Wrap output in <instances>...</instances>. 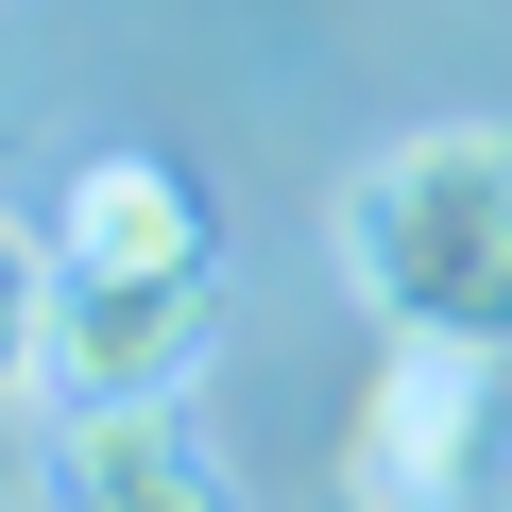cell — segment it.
I'll list each match as a JSON object with an SVG mask.
<instances>
[{"label": "cell", "instance_id": "4", "mask_svg": "<svg viewBox=\"0 0 512 512\" xmlns=\"http://www.w3.org/2000/svg\"><path fill=\"white\" fill-rule=\"evenodd\" d=\"M52 512H239V478L188 427V393H103L52 427Z\"/></svg>", "mask_w": 512, "mask_h": 512}, {"label": "cell", "instance_id": "6", "mask_svg": "<svg viewBox=\"0 0 512 512\" xmlns=\"http://www.w3.org/2000/svg\"><path fill=\"white\" fill-rule=\"evenodd\" d=\"M52 274H69V239L0 222V393H52Z\"/></svg>", "mask_w": 512, "mask_h": 512}, {"label": "cell", "instance_id": "1", "mask_svg": "<svg viewBox=\"0 0 512 512\" xmlns=\"http://www.w3.org/2000/svg\"><path fill=\"white\" fill-rule=\"evenodd\" d=\"M325 239H342V291L376 308V342L512 359V137L495 120H427V137L359 154Z\"/></svg>", "mask_w": 512, "mask_h": 512}, {"label": "cell", "instance_id": "2", "mask_svg": "<svg viewBox=\"0 0 512 512\" xmlns=\"http://www.w3.org/2000/svg\"><path fill=\"white\" fill-rule=\"evenodd\" d=\"M495 376L512 359H461V342H393L359 427H342V512H461L478 495V444H495Z\"/></svg>", "mask_w": 512, "mask_h": 512}, {"label": "cell", "instance_id": "3", "mask_svg": "<svg viewBox=\"0 0 512 512\" xmlns=\"http://www.w3.org/2000/svg\"><path fill=\"white\" fill-rule=\"evenodd\" d=\"M205 325H222V274H120V256H69V274H52V410L188 393Z\"/></svg>", "mask_w": 512, "mask_h": 512}, {"label": "cell", "instance_id": "5", "mask_svg": "<svg viewBox=\"0 0 512 512\" xmlns=\"http://www.w3.org/2000/svg\"><path fill=\"white\" fill-rule=\"evenodd\" d=\"M69 256H120V274H205V188L171 154H86L69 171Z\"/></svg>", "mask_w": 512, "mask_h": 512}]
</instances>
